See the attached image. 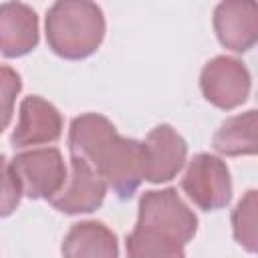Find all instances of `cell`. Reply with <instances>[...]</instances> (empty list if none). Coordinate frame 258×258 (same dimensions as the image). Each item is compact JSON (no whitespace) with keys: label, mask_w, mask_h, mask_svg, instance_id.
Here are the masks:
<instances>
[{"label":"cell","mask_w":258,"mask_h":258,"mask_svg":"<svg viewBox=\"0 0 258 258\" xmlns=\"http://www.w3.org/2000/svg\"><path fill=\"white\" fill-rule=\"evenodd\" d=\"M198 218L173 187L151 189L139 198L137 224L127 234V258H185Z\"/></svg>","instance_id":"1"},{"label":"cell","mask_w":258,"mask_h":258,"mask_svg":"<svg viewBox=\"0 0 258 258\" xmlns=\"http://www.w3.org/2000/svg\"><path fill=\"white\" fill-rule=\"evenodd\" d=\"M46 42L54 54L81 60L97 52L105 38L101 6L87 0H60L46 12Z\"/></svg>","instance_id":"2"},{"label":"cell","mask_w":258,"mask_h":258,"mask_svg":"<svg viewBox=\"0 0 258 258\" xmlns=\"http://www.w3.org/2000/svg\"><path fill=\"white\" fill-rule=\"evenodd\" d=\"M87 165L95 169V173L107 183V187L113 189L117 198L129 200L145 179V145L143 141L119 135L115 129L95 149Z\"/></svg>","instance_id":"3"},{"label":"cell","mask_w":258,"mask_h":258,"mask_svg":"<svg viewBox=\"0 0 258 258\" xmlns=\"http://www.w3.org/2000/svg\"><path fill=\"white\" fill-rule=\"evenodd\" d=\"M22 196L30 200H50L67 181V165L60 149L40 147L20 151L10 161Z\"/></svg>","instance_id":"4"},{"label":"cell","mask_w":258,"mask_h":258,"mask_svg":"<svg viewBox=\"0 0 258 258\" xmlns=\"http://www.w3.org/2000/svg\"><path fill=\"white\" fill-rule=\"evenodd\" d=\"M200 89L208 103L222 111H232L246 103L252 89V77L242 60L220 54L204 64Z\"/></svg>","instance_id":"5"},{"label":"cell","mask_w":258,"mask_h":258,"mask_svg":"<svg viewBox=\"0 0 258 258\" xmlns=\"http://www.w3.org/2000/svg\"><path fill=\"white\" fill-rule=\"evenodd\" d=\"M181 189L200 210H222L232 200V177L226 161L210 153H198L181 177Z\"/></svg>","instance_id":"6"},{"label":"cell","mask_w":258,"mask_h":258,"mask_svg":"<svg viewBox=\"0 0 258 258\" xmlns=\"http://www.w3.org/2000/svg\"><path fill=\"white\" fill-rule=\"evenodd\" d=\"M62 135L60 111L38 95L24 97L18 111V123L10 135L14 149L46 145L58 141Z\"/></svg>","instance_id":"7"},{"label":"cell","mask_w":258,"mask_h":258,"mask_svg":"<svg viewBox=\"0 0 258 258\" xmlns=\"http://www.w3.org/2000/svg\"><path fill=\"white\" fill-rule=\"evenodd\" d=\"M107 196V183L81 159L71 157V167L62 189L48 202L62 214H89L95 212Z\"/></svg>","instance_id":"8"},{"label":"cell","mask_w":258,"mask_h":258,"mask_svg":"<svg viewBox=\"0 0 258 258\" xmlns=\"http://www.w3.org/2000/svg\"><path fill=\"white\" fill-rule=\"evenodd\" d=\"M143 145L147 157L145 181L163 183L173 179L183 169L187 159V143L173 127L157 125L149 131Z\"/></svg>","instance_id":"9"},{"label":"cell","mask_w":258,"mask_h":258,"mask_svg":"<svg viewBox=\"0 0 258 258\" xmlns=\"http://www.w3.org/2000/svg\"><path fill=\"white\" fill-rule=\"evenodd\" d=\"M214 30L228 50L248 52L258 40V6L254 2H220L214 10Z\"/></svg>","instance_id":"10"},{"label":"cell","mask_w":258,"mask_h":258,"mask_svg":"<svg viewBox=\"0 0 258 258\" xmlns=\"http://www.w3.org/2000/svg\"><path fill=\"white\" fill-rule=\"evenodd\" d=\"M38 44V16L32 6L22 2L0 4V54L18 58L32 52Z\"/></svg>","instance_id":"11"},{"label":"cell","mask_w":258,"mask_h":258,"mask_svg":"<svg viewBox=\"0 0 258 258\" xmlns=\"http://www.w3.org/2000/svg\"><path fill=\"white\" fill-rule=\"evenodd\" d=\"M62 258H117V236L103 222L87 220L73 224L62 240Z\"/></svg>","instance_id":"12"},{"label":"cell","mask_w":258,"mask_h":258,"mask_svg":"<svg viewBox=\"0 0 258 258\" xmlns=\"http://www.w3.org/2000/svg\"><path fill=\"white\" fill-rule=\"evenodd\" d=\"M212 145L218 153L228 157L254 155L256 153V111L234 115L226 119L214 133Z\"/></svg>","instance_id":"13"},{"label":"cell","mask_w":258,"mask_h":258,"mask_svg":"<svg viewBox=\"0 0 258 258\" xmlns=\"http://www.w3.org/2000/svg\"><path fill=\"white\" fill-rule=\"evenodd\" d=\"M232 230L236 242L248 250L256 252L258 248V234H256V189L246 191V196L236 204L232 212Z\"/></svg>","instance_id":"14"},{"label":"cell","mask_w":258,"mask_h":258,"mask_svg":"<svg viewBox=\"0 0 258 258\" xmlns=\"http://www.w3.org/2000/svg\"><path fill=\"white\" fill-rule=\"evenodd\" d=\"M22 89L20 75L6 64H0V133L10 125L16 97Z\"/></svg>","instance_id":"15"},{"label":"cell","mask_w":258,"mask_h":258,"mask_svg":"<svg viewBox=\"0 0 258 258\" xmlns=\"http://www.w3.org/2000/svg\"><path fill=\"white\" fill-rule=\"evenodd\" d=\"M20 187L12 173L10 161L0 153V218L10 216L20 204Z\"/></svg>","instance_id":"16"}]
</instances>
